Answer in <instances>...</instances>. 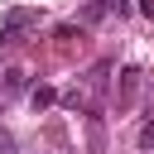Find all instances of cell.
Wrapping results in <instances>:
<instances>
[{
	"mask_svg": "<svg viewBox=\"0 0 154 154\" xmlns=\"http://www.w3.org/2000/svg\"><path fill=\"white\" fill-rule=\"evenodd\" d=\"M38 24H43V10L14 5V10H5V19H0V43H19V34H24V29H38Z\"/></svg>",
	"mask_w": 154,
	"mask_h": 154,
	"instance_id": "cell-1",
	"label": "cell"
},
{
	"mask_svg": "<svg viewBox=\"0 0 154 154\" xmlns=\"http://www.w3.org/2000/svg\"><path fill=\"white\" fill-rule=\"evenodd\" d=\"M135 96H140V67H125L120 72V106H135Z\"/></svg>",
	"mask_w": 154,
	"mask_h": 154,
	"instance_id": "cell-2",
	"label": "cell"
},
{
	"mask_svg": "<svg viewBox=\"0 0 154 154\" xmlns=\"http://www.w3.org/2000/svg\"><path fill=\"white\" fill-rule=\"evenodd\" d=\"M53 101H58V91H53V87H34V91H29V106H34V111H48Z\"/></svg>",
	"mask_w": 154,
	"mask_h": 154,
	"instance_id": "cell-3",
	"label": "cell"
},
{
	"mask_svg": "<svg viewBox=\"0 0 154 154\" xmlns=\"http://www.w3.org/2000/svg\"><path fill=\"white\" fill-rule=\"evenodd\" d=\"M24 82H29L24 67H10V72H5V91H24Z\"/></svg>",
	"mask_w": 154,
	"mask_h": 154,
	"instance_id": "cell-4",
	"label": "cell"
},
{
	"mask_svg": "<svg viewBox=\"0 0 154 154\" xmlns=\"http://www.w3.org/2000/svg\"><path fill=\"white\" fill-rule=\"evenodd\" d=\"M140 149H154V120L140 125Z\"/></svg>",
	"mask_w": 154,
	"mask_h": 154,
	"instance_id": "cell-5",
	"label": "cell"
},
{
	"mask_svg": "<svg viewBox=\"0 0 154 154\" xmlns=\"http://www.w3.org/2000/svg\"><path fill=\"white\" fill-rule=\"evenodd\" d=\"M14 149V140H10V130H0V154H10Z\"/></svg>",
	"mask_w": 154,
	"mask_h": 154,
	"instance_id": "cell-6",
	"label": "cell"
},
{
	"mask_svg": "<svg viewBox=\"0 0 154 154\" xmlns=\"http://www.w3.org/2000/svg\"><path fill=\"white\" fill-rule=\"evenodd\" d=\"M140 14H149V19H154V0H140Z\"/></svg>",
	"mask_w": 154,
	"mask_h": 154,
	"instance_id": "cell-7",
	"label": "cell"
}]
</instances>
